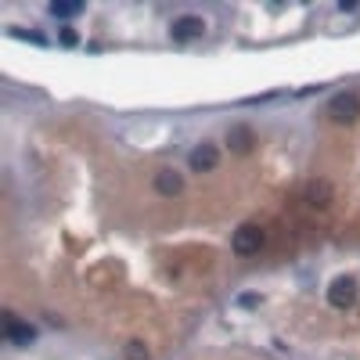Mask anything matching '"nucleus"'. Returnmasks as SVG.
<instances>
[{
    "instance_id": "obj_1",
    "label": "nucleus",
    "mask_w": 360,
    "mask_h": 360,
    "mask_svg": "<svg viewBox=\"0 0 360 360\" xmlns=\"http://www.w3.org/2000/svg\"><path fill=\"white\" fill-rule=\"evenodd\" d=\"M260 249H263V230H260L256 224H242L235 235H230V252H235V256H242V260L256 256Z\"/></svg>"
},
{
    "instance_id": "obj_2",
    "label": "nucleus",
    "mask_w": 360,
    "mask_h": 360,
    "mask_svg": "<svg viewBox=\"0 0 360 360\" xmlns=\"http://www.w3.org/2000/svg\"><path fill=\"white\" fill-rule=\"evenodd\" d=\"M328 119L338 123V126H350L360 119V97L357 94H335L328 101Z\"/></svg>"
},
{
    "instance_id": "obj_3",
    "label": "nucleus",
    "mask_w": 360,
    "mask_h": 360,
    "mask_svg": "<svg viewBox=\"0 0 360 360\" xmlns=\"http://www.w3.org/2000/svg\"><path fill=\"white\" fill-rule=\"evenodd\" d=\"M357 278H350V274H343V278H335L328 285V306L331 310H350L357 303Z\"/></svg>"
},
{
    "instance_id": "obj_4",
    "label": "nucleus",
    "mask_w": 360,
    "mask_h": 360,
    "mask_svg": "<svg viewBox=\"0 0 360 360\" xmlns=\"http://www.w3.org/2000/svg\"><path fill=\"white\" fill-rule=\"evenodd\" d=\"M187 166H191L195 173H213V169L220 166V152H217V144H209V141L195 144V148H191V155H187Z\"/></svg>"
},
{
    "instance_id": "obj_5",
    "label": "nucleus",
    "mask_w": 360,
    "mask_h": 360,
    "mask_svg": "<svg viewBox=\"0 0 360 360\" xmlns=\"http://www.w3.org/2000/svg\"><path fill=\"white\" fill-rule=\"evenodd\" d=\"M205 33V18L198 15H180L173 26H169V36L177 40V44H187V40H198Z\"/></svg>"
},
{
    "instance_id": "obj_6",
    "label": "nucleus",
    "mask_w": 360,
    "mask_h": 360,
    "mask_svg": "<svg viewBox=\"0 0 360 360\" xmlns=\"http://www.w3.org/2000/svg\"><path fill=\"white\" fill-rule=\"evenodd\" d=\"M227 148H230L235 155H249L252 148H256V137H252V126H245V123L230 126V130H227Z\"/></svg>"
},
{
    "instance_id": "obj_7",
    "label": "nucleus",
    "mask_w": 360,
    "mask_h": 360,
    "mask_svg": "<svg viewBox=\"0 0 360 360\" xmlns=\"http://www.w3.org/2000/svg\"><path fill=\"white\" fill-rule=\"evenodd\" d=\"M155 195H162V198L184 195V177L177 173V169H159L155 173Z\"/></svg>"
},
{
    "instance_id": "obj_8",
    "label": "nucleus",
    "mask_w": 360,
    "mask_h": 360,
    "mask_svg": "<svg viewBox=\"0 0 360 360\" xmlns=\"http://www.w3.org/2000/svg\"><path fill=\"white\" fill-rule=\"evenodd\" d=\"M4 335H8V343H15V346H29L36 338V328H29L22 321H15L11 313H4Z\"/></svg>"
},
{
    "instance_id": "obj_9",
    "label": "nucleus",
    "mask_w": 360,
    "mask_h": 360,
    "mask_svg": "<svg viewBox=\"0 0 360 360\" xmlns=\"http://www.w3.org/2000/svg\"><path fill=\"white\" fill-rule=\"evenodd\" d=\"M303 195H306L310 205H328V202H331V184H328V180H310Z\"/></svg>"
},
{
    "instance_id": "obj_10",
    "label": "nucleus",
    "mask_w": 360,
    "mask_h": 360,
    "mask_svg": "<svg viewBox=\"0 0 360 360\" xmlns=\"http://www.w3.org/2000/svg\"><path fill=\"white\" fill-rule=\"evenodd\" d=\"M83 11H87V4H79V0H51V15L61 18V22L65 18H79Z\"/></svg>"
},
{
    "instance_id": "obj_11",
    "label": "nucleus",
    "mask_w": 360,
    "mask_h": 360,
    "mask_svg": "<svg viewBox=\"0 0 360 360\" xmlns=\"http://www.w3.org/2000/svg\"><path fill=\"white\" fill-rule=\"evenodd\" d=\"M123 357L126 360H148V357H152V350H148L141 338H126V343H123Z\"/></svg>"
},
{
    "instance_id": "obj_12",
    "label": "nucleus",
    "mask_w": 360,
    "mask_h": 360,
    "mask_svg": "<svg viewBox=\"0 0 360 360\" xmlns=\"http://www.w3.org/2000/svg\"><path fill=\"white\" fill-rule=\"evenodd\" d=\"M238 306H245V310H249V306H260V295H256V292H245V295H238Z\"/></svg>"
},
{
    "instance_id": "obj_13",
    "label": "nucleus",
    "mask_w": 360,
    "mask_h": 360,
    "mask_svg": "<svg viewBox=\"0 0 360 360\" xmlns=\"http://www.w3.org/2000/svg\"><path fill=\"white\" fill-rule=\"evenodd\" d=\"M11 36H18V40H33V44H44V36H40V33H22V29H11Z\"/></svg>"
},
{
    "instance_id": "obj_14",
    "label": "nucleus",
    "mask_w": 360,
    "mask_h": 360,
    "mask_svg": "<svg viewBox=\"0 0 360 360\" xmlns=\"http://www.w3.org/2000/svg\"><path fill=\"white\" fill-rule=\"evenodd\" d=\"M61 44H69V47H72V44H76V33H72V29H65V33H61Z\"/></svg>"
}]
</instances>
